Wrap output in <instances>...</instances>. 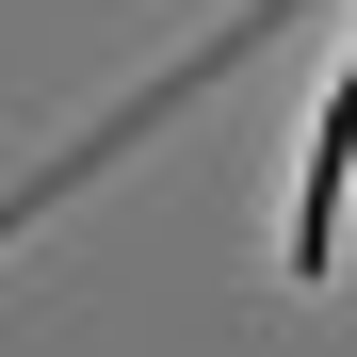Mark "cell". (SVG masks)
Segmentation results:
<instances>
[{
    "label": "cell",
    "mask_w": 357,
    "mask_h": 357,
    "mask_svg": "<svg viewBox=\"0 0 357 357\" xmlns=\"http://www.w3.org/2000/svg\"><path fill=\"white\" fill-rule=\"evenodd\" d=\"M341 178H357V49H341L325 114H309V195H292V276H325V260H341Z\"/></svg>",
    "instance_id": "1"
}]
</instances>
